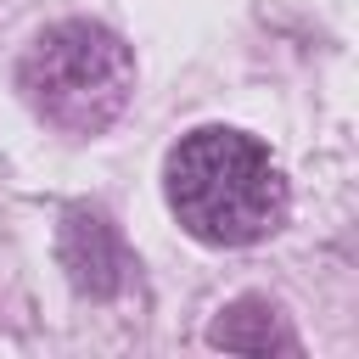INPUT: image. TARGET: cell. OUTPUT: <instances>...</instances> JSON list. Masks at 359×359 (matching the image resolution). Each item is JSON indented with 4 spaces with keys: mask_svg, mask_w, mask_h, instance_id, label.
<instances>
[{
    "mask_svg": "<svg viewBox=\"0 0 359 359\" xmlns=\"http://www.w3.org/2000/svg\"><path fill=\"white\" fill-rule=\"evenodd\" d=\"M22 95L45 123L67 135H95L135 95V56L101 22H56L22 56Z\"/></svg>",
    "mask_w": 359,
    "mask_h": 359,
    "instance_id": "cell-2",
    "label": "cell"
},
{
    "mask_svg": "<svg viewBox=\"0 0 359 359\" xmlns=\"http://www.w3.org/2000/svg\"><path fill=\"white\" fill-rule=\"evenodd\" d=\"M219 348H236V353H269V348H297L292 342V331L280 325V314L269 309V303H258V297H241V303H230L219 320H213V331H208Z\"/></svg>",
    "mask_w": 359,
    "mask_h": 359,
    "instance_id": "cell-4",
    "label": "cell"
},
{
    "mask_svg": "<svg viewBox=\"0 0 359 359\" xmlns=\"http://www.w3.org/2000/svg\"><path fill=\"white\" fill-rule=\"evenodd\" d=\"M168 208L174 219L208 247H247L264 241L286 219V180L275 157L224 123L191 129L168 151Z\"/></svg>",
    "mask_w": 359,
    "mask_h": 359,
    "instance_id": "cell-1",
    "label": "cell"
},
{
    "mask_svg": "<svg viewBox=\"0 0 359 359\" xmlns=\"http://www.w3.org/2000/svg\"><path fill=\"white\" fill-rule=\"evenodd\" d=\"M56 247H62L67 280H73L84 297H112V292L123 286V275H129V252H123L112 219L95 213V208H67Z\"/></svg>",
    "mask_w": 359,
    "mask_h": 359,
    "instance_id": "cell-3",
    "label": "cell"
}]
</instances>
